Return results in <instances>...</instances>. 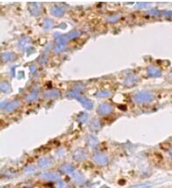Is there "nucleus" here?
Segmentation results:
<instances>
[{
  "label": "nucleus",
  "instance_id": "obj_1",
  "mask_svg": "<svg viewBox=\"0 0 172 188\" xmlns=\"http://www.w3.org/2000/svg\"><path fill=\"white\" fill-rule=\"evenodd\" d=\"M153 94H151L148 91H141L137 93L135 96V100L137 103L140 104H147L151 102L153 100Z\"/></svg>",
  "mask_w": 172,
  "mask_h": 188
},
{
  "label": "nucleus",
  "instance_id": "obj_2",
  "mask_svg": "<svg viewBox=\"0 0 172 188\" xmlns=\"http://www.w3.org/2000/svg\"><path fill=\"white\" fill-rule=\"evenodd\" d=\"M71 97L73 98H77L79 101H80V103L82 104L85 107H86V109H91L93 106L92 105V102L90 101V100H88L87 98H86L82 97V96H80V93L78 92V91H73L70 94H69Z\"/></svg>",
  "mask_w": 172,
  "mask_h": 188
},
{
  "label": "nucleus",
  "instance_id": "obj_3",
  "mask_svg": "<svg viewBox=\"0 0 172 188\" xmlns=\"http://www.w3.org/2000/svg\"><path fill=\"white\" fill-rule=\"evenodd\" d=\"M111 112H112V106H111L110 105L102 104V105H101L99 106L98 112L100 114L106 115V114H108Z\"/></svg>",
  "mask_w": 172,
  "mask_h": 188
},
{
  "label": "nucleus",
  "instance_id": "obj_4",
  "mask_svg": "<svg viewBox=\"0 0 172 188\" xmlns=\"http://www.w3.org/2000/svg\"><path fill=\"white\" fill-rule=\"evenodd\" d=\"M94 161L99 165H105L108 163V158L104 154H98L94 157Z\"/></svg>",
  "mask_w": 172,
  "mask_h": 188
},
{
  "label": "nucleus",
  "instance_id": "obj_5",
  "mask_svg": "<svg viewBox=\"0 0 172 188\" xmlns=\"http://www.w3.org/2000/svg\"><path fill=\"white\" fill-rule=\"evenodd\" d=\"M148 74H149L150 76H152V77H158V76L161 75V72H160L159 69L154 66L149 67V68L148 69Z\"/></svg>",
  "mask_w": 172,
  "mask_h": 188
},
{
  "label": "nucleus",
  "instance_id": "obj_6",
  "mask_svg": "<svg viewBox=\"0 0 172 188\" xmlns=\"http://www.w3.org/2000/svg\"><path fill=\"white\" fill-rule=\"evenodd\" d=\"M19 105V103L18 102V101H14V102H12V103H10L9 105H7L6 106H5V111L6 112H13V110H15L18 106Z\"/></svg>",
  "mask_w": 172,
  "mask_h": 188
},
{
  "label": "nucleus",
  "instance_id": "obj_7",
  "mask_svg": "<svg viewBox=\"0 0 172 188\" xmlns=\"http://www.w3.org/2000/svg\"><path fill=\"white\" fill-rule=\"evenodd\" d=\"M42 178L46 179H50V180H56L60 179V176L56 173H45Z\"/></svg>",
  "mask_w": 172,
  "mask_h": 188
},
{
  "label": "nucleus",
  "instance_id": "obj_8",
  "mask_svg": "<svg viewBox=\"0 0 172 188\" xmlns=\"http://www.w3.org/2000/svg\"><path fill=\"white\" fill-rule=\"evenodd\" d=\"M86 157V152L82 150H78L76 151L75 153H74V158L78 160H80V159H83V158Z\"/></svg>",
  "mask_w": 172,
  "mask_h": 188
},
{
  "label": "nucleus",
  "instance_id": "obj_9",
  "mask_svg": "<svg viewBox=\"0 0 172 188\" xmlns=\"http://www.w3.org/2000/svg\"><path fill=\"white\" fill-rule=\"evenodd\" d=\"M61 171L65 173H69V172H72L74 171V167L71 165H65L61 167Z\"/></svg>",
  "mask_w": 172,
  "mask_h": 188
},
{
  "label": "nucleus",
  "instance_id": "obj_10",
  "mask_svg": "<svg viewBox=\"0 0 172 188\" xmlns=\"http://www.w3.org/2000/svg\"><path fill=\"white\" fill-rule=\"evenodd\" d=\"M135 81H136V79H135V77L130 76V77H129L128 79H126V81H125V85H128V86L133 85L135 83Z\"/></svg>",
  "mask_w": 172,
  "mask_h": 188
},
{
  "label": "nucleus",
  "instance_id": "obj_11",
  "mask_svg": "<svg viewBox=\"0 0 172 188\" xmlns=\"http://www.w3.org/2000/svg\"><path fill=\"white\" fill-rule=\"evenodd\" d=\"M52 12L56 16H60V15L63 14L64 11L62 10V8H60V7H53L52 9Z\"/></svg>",
  "mask_w": 172,
  "mask_h": 188
},
{
  "label": "nucleus",
  "instance_id": "obj_12",
  "mask_svg": "<svg viewBox=\"0 0 172 188\" xmlns=\"http://www.w3.org/2000/svg\"><path fill=\"white\" fill-rule=\"evenodd\" d=\"M50 162H51V160L50 159H48V158H44V159H42V160H40L39 161V163H38V165H40V166H46L47 165L50 164Z\"/></svg>",
  "mask_w": 172,
  "mask_h": 188
},
{
  "label": "nucleus",
  "instance_id": "obj_13",
  "mask_svg": "<svg viewBox=\"0 0 172 188\" xmlns=\"http://www.w3.org/2000/svg\"><path fill=\"white\" fill-rule=\"evenodd\" d=\"M74 180H75V182H77L78 184H81V183L84 182V179L80 176V174H76L74 176Z\"/></svg>",
  "mask_w": 172,
  "mask_h": 188
},
{
  "label": "nucleus",
  "instance_id": "obj_14",
  "mask_svg": "<svg viewBox=\"0 0 172 188\" xmlns=\"http://www.w3.org/2000/svg\"><path fill=\"white\" fill-rule=\"evenodd\" d=\"M55 95H59V92L58 91H53V92H51V91H48L46 94V96H48V97H50V96H55Z\"/></svg>",
  "mask_w": 172,
  "mask_h": 188
},
{
  "label": "nucleus",
  "instance_id": "obj_15",
  "mask_svg": "<svg viewBox=\"0 0 172 188\" xmlns=\"http://www.w3.org/2000/svg\"><path fill=\"white\" fill-rule=\"evenodd\" d=\"M98 95L99 96H108V95H109V93H108V92H104V91H101V92H99Z\"/></svg>",
  "mask_w": 172,
  "mask_h": 188
},
{
  "label": "nucleus",
  "instance_id": "obj_16",
  "mask_svg": "<svg viewBox=\"0 0 172 188\" xmlns=\"http://www.w3.org/2000/svg\"><path fill=\"white\" fill-rule=\"evenodd\" d=\"M144 187H146V185H138V186H135L130 188H144Z\"/></svg>",
  "mask_w": 172,
  "mask_h": 188
},
{
  "label": "nucleus",
  "instance_id": "obj_17",
  "mask_svg": "<svg viewBox=\"0 0 172 188\" xmlns=\"http://www.w3.org/2000/svg\"><path fill=\"white\" fill-rule=\"evenodd\" d=\"M170 154L171 155V157H172V149H171V150H170Z\"/></svg>",
  "mask_w": 172,
  "mask_h": 188
}]
</instances>
